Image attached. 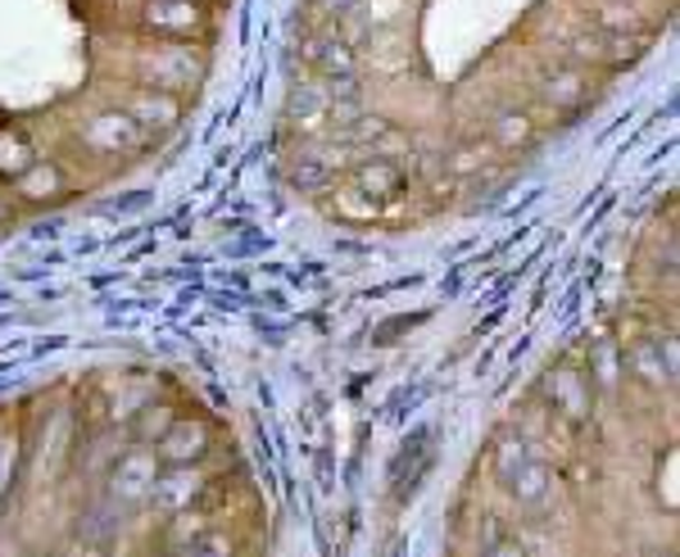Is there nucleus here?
I'll return each instance as SVG.
<instances>
[{
  "label": "nucleus",
  "mask_w": 680,
  "mask_h": 557,
  "mask_svg": "<svg viewBox=\"0 0 680 557\" xmlns=\"http://www.w3.org/2000/svg\"><path fill=\"white\" fill-rule=\"evenodd\" d=\"M155 480H159V453H155V449H132V453L114 467L109 490H114L118 504H142V499H150Z\"/></svg>",
  "instance_id": "f257e3e1"
},
{
  "label": "nucleus",
  "mask_w": 680,
  "mask_h": 557,
  "mask_svg": "<svg viewBox=\"0 0 680 557\" xmlns=\"http://www.w3.org/2000/svg\"><path fill=\"white\" fill-rule=\"evenodd\" d=\"M136 141H142V127H136L127 114H100L87 127V146H96V150H127Z\"/></svg>",
  "instance_id": "f03ea898"
},
{
  "label": "nucleus",
  "mask_w": 680,
  "mask_h": 557,
  "mask_svg": "<svg viewBox=\"0 0 680 557\" xmlns=\"http://www.w3.org/2000/svg\"><path fill=\"white\" fill-rule=\"evenodd\" d=\"M204 449H210V436H204V427H186V422H173L164 436H159V458L164 462H195Z\"/></svg>",
  "instance_id": "7ed1b4c3"
},
{
  "label": "nucleus",
  "mask_w": 680,
  "mask_h": 557,
  "mask_svg": "<svg viewBox=\"0 0 680 557\" xmlns=\"http://www.w3.org/2000/svg\"><path fill=\"white\" fill-rule=\"evenodd\" d=\"M504 485H508V495H513L522 508H535V504H544V495H550V471L526 458L522 467H513V471L504 476Z\"/></svg>",
  "instance_id": "20e7f679"
},
{
  "label": "nucleus",
  "mask_w": 680,
  "mask_h": 557,
  "mask_svg": "<svg viewBox=\"0 0 680 557\" xmlns=\"http://www.w3.org/2000/svg\"><path fill=\"white\" fill-rule=\"evenodd\" d=\"M195 490H200V480H195L191 471H159V480H155V490H150V499H155V508H164V512L173 517V512H182V508H191V499H195Z\"/></svg>",
  "instance_id": "39448f33"
},
{
  "label": "nucleus",
  "mask_w": 680,
  "mask_h": 557,
  "mask_svg": "<svg viewBox=\"0 0 680 557\" xmlns=\"http://www.w3.org/2000/svg\"><path fill=\"white\" fill-rule=\"evenodd\" d=\"M554 408L567 417V422H585L590 417V390H585L581 372H572V368L554 372Z\"/></svg>",
  "instance_id": "423d86ee"
},
{
  "label": "nucleus",
  "mask_w": 680,
  "mask_h": 557,
  "mask_svg": "<svg viewBox=\"0 0 680 557\" xmlns=\"http://www.w3.org/2000/svg\"><path fill=\"white\" fill-rule=\"evenodd\" d=\"M127 118H132L136 127H173V123L182 118V109H177L168 96H155V91H146V96H136V100H132Z\"/></svg>",
  "instance_id": "0eeeda50"
},
{
  "label": "nucleus",
  "mask_w": 680,
  "mask_h": 557,
  "mask_svg": "<svg viewBox=\"0 0 680 557\" xmlns=\"http://www.w3.org/2000/svg\"><path fill=\"white\" fill-rule=\"evenodd\" d=\"M146 19L159 32H191L200 23V10L191 6V0H155V6L146 10Z\"/></svg>",
  "instance_id": "6e6552de"
},
{
  "label": "nucleus",
  "mask_w": 680,
  "mask_h": 557,
  "mask_svg": "<svg viewBox=\"0 0 680 557\" xmlns=\"http://www.w3.org/2000/svg\"><path fill=\"white\" fill-rule=\"evenodd\" d=\"M359 190H363V195H377V199L399 195V190H404L399 168H395V164H368V168L359 173Z\"/></svg>",
  "instance_id": "1a4fd4ad"
},
{
  "label": "nucleus",
  "mask_w": 680,
  "mask_h": 557,
  "mask_svg": "<svg viewBox=\"0 0 680 557\" xmlns=\"http://www.w3.org/2000/svg\"><path fill=\"white\" fill-rule=\"evenodd\" d=\"M64 186H59V168H41V164H32V168H23L19 173V195H28V199H50V195H59Z\"/></svg>",
  "instance_id": "9d476101"
},
{
  "label": "nucleus",
  "mask_w": 680,
  "mask_h": 557,
  "mask_svg": "<svg viewBox=\"0 0 680 557\" xmlns=\"http://www.w3.org/2000/svg\"><path fill=\"white\" fill-rule=\"evenodd\" d=\"M32 146L23 141L19 131H10V136H0V173H10V177H19L23 168H32Z\"/></svg>",
  "instance_id": "9b49d317"
},
{
  "label": "nucleus",
  "mask_w": 680,
  "mask_h": 557,
  "mask_svg": "<svg viewBox=\"0 0 680 557\" xmlns=\"http://www.w3.org/2000/svg\"><path fill=\"white\" fill-rule=\"evenodd\" d=\"M495 141H499L504 150L526 146V141H531V118H526V114H517V109L499 114V123H495Z\"/></svg>",
  "instance_id": "f8f14e48"
},
{
  "label": "nucleus",
  "mask_w": 680,
  "mask_h": 557,
  "mask_svg": "<svg viewBox=\"0 0 680 557\" xmlns=\"http://www.w3.org/2000/svg\"><path fill=\"white\" fill-rule=\"evenodd\" d=\"M490 530H495V539L486 544V557H526V548H522V539L517 535H508L495 517H490Z\"/></svg>",
  "instance_id": "ddd939ff"
},
{
  "label": "nucleus",
  "mask_w": 680,
  "mask_h": 557,
  "mask_svg": "<svg viewBox=\"0 0 680 557\" xmlns=\"http://www.w3.org/2000/svg\"><path fill=\"white\" fill-rule=\"evenodd\" d=\"M10 480H14V440L0 436V499L10 495Z\"/></svg>",
  "instance_id": "4468645a"
}]
</instances>
